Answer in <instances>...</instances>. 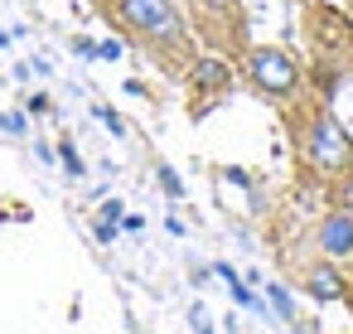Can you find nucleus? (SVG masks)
<instances>
[{
    "mask_svg": "<svg viewBox=\"0 0 353 334\" xmlns=\"http://www.w3.org/2000/svg\"><path fill=\"white\" fill-rule=\"evenodd\" d=\"M305 150H310V160H314L319 170H339V165H348L353 141L343 136V126H339L334 117H314V121H310V136H305Z\"/></svg>",
    "mask_w": 353,
    "mask_h": 334,
    "instance_id": "7ed1b4c3",
    "label": "nucleus"
},
{
    "mask_svg": "<svg viewBox=\"0 0 353 334\" xmlns=\"http://www.w3.org/2000/svg\"><path fill=\"white\" fill-rule=\"evenodd\" d=\"M121 20H126L136 35L155 39V44L179 39V10L170 6V0H121Z\"/></svg>",
    "mask_w": 353,
    "mask_h": 334,
    "instance_id": "f03ea898",
    "label": "nucleus"
},
{
    "mask_svg": "<svg viewBox=\"0 0 353 334\" xmlns=\"http://www.w3.org/2000/svg\"><path fill=\"white\" fill-rule=\"evenodd\" d=\"M247 73H252V83L266 97H290L295 83H300V63L285 49H252L247 54Z\"/></svg>",
    "mask_w": 353,
    "mask_h": 334,
    "instance_id": "f257e3e1",
    "label": "nucleus"
},
{
    "mask_svg": "<svg viewBox=\"0 0 353 334\" xmlns=\"http://www.w3.org/2000/svg\"><path fill=\"white\" fill-rule=\"evenodd\" d=\"M271 305H276V310H281V315H290V295H285V291H281V286H271Z\"/></svg>",
    "mask_w": 353,
    "mask_h": 334,
    "instance_id": "0eeeda50",
    "label": "nucleus"
},
{
    "mask_svg": "<svg viewBox=\"0 0 353 334\" xmlns=\"http://www.w3.org/2000/svg\"><path fill=\"white\" fill-rule=\"evenodd\" d=\"M189 78H194V88H199V92H228V83H232V73H228V63H223V59H199Z\"/></svg>",
    "mask_w": 353,
    "mask_h": 334,
    "instance_id": "39448f33",
    "label": "nucleus"
},
{
    "mask_svg": "<svg viewBox=\"0 0 353 334\" xmlns=\"http://www.w3.org/2000/svg\"><path fill=\"white\" fill-rule=\"evenodd\" d=\"M319 247L324 257H353V213H329L319 223Z\"/></svg>",
    "mask_w": 353,
    "mask_h": 334,
    "instance_id": "20e7f679",
    "label": "nucleus"
},
{
    "mask_svg": "<svg viewBox=\"0 0 353 334\" xmlns=\"http://www.w3.org/2000/svg\"><path fill=\"white\" fill-rule=\"evenodd\" d=\"M305 291H310L314 300H339V295H343V281H339V271L314 266V271H310V281H305Z\"/></svg>",
    "mask_w": 353,
    "mask_h": 334,
    "instance_id": "423d86ee",
    "label": "nucleus"
}]
</instances>
